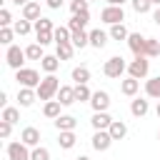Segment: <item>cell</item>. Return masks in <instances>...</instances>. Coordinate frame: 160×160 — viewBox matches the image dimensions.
Returning a JSON list of instances; mask_svg holds the SVG:
<instances>
[{"instance_id": "6da1fadb", "label": "cell", "mask_w": 160, "mask_h": 160, "mask_svg": "<svg viewBox=\"0 0 160 160\" xmlns=\"http://www.w3.org/2000/svg\"><path fill=\"white\" fill-rule=\"evenodd\" d=\"M38 90V100H52L55 95H58V90H60V80L55 78V72H48L45 78H42V82L35 88Z\"/></svg>"}, {"instance_id": "7a4b0ae2", "label": "cell", "mask_w": 160, "mask_h": 160, "mask_svg": "<svg viewBox=\"0 0 160 160\" xmlns=\"http://www.w3.org/2000/svg\"><path fill=\"white\" fill-rule=\"evenodd\" d=\"M15 80L20 82V88H38V85L42 82L40 72L32 70V68H20V70H15Z\"/></svg>"}, {"instance_id": "3957f363", "label": "cell", "mask_w": 160, "mask_h": 160, "mask_svg": "<svg viewBox=\"0 0 160 160\" xmlns=\"http://www.w3.org/2000/svg\"><path fill=\"white\" fill-rule=\"evenodd\" d=\"M125 70H128V65H125V60H122L120 55L108 58V60H105V65H102V72H105L108 78H112V80H115V78H120Z\"/></svg>"}, {"instance_id": "277c9868", "label": "cell", "mask_w": 160, "mask_h": 160, "mask_svg": "<svg viewBox=\"0 0 160 160\" xmlns=\"http://www.w3.org/2000/svg\"><path fill=\"white\" fill-rule=\"evenodd\" d=\"M100 20H102V22H108V25L122 22V20H125V10H122V5H108V8H102Z\"/></svg>"}, {"instance_id": "5b68a950", "label": "cell", "mask_w": 160, "mask_h": 160, "mask_svg": "<svg viewBox=\"0 0 160 160\" xmlns=\"http://www.w3.org/2000/svg\"><path fill=\"white\" fill-rule=\"evenodd\" d=\"M25 50H20V45H8V52H5V60H8V65L12 68V70H20L22 68V62H25Z\"/></svg>"}, {"instance_id": "8992f818", "label": "cell", "mask_w": 160, "mask_h": 160, "mask_svg": "<svg viewBox=\"0 0 160 160\" xmlns=\"http://www.w3.org/2000/svg\"><path fill=\"white\" fill-rule=\"evenodd\" d=\"M128 72L132 75V78H145L148 72H150V60H148V55H140V58H135L130 65H128Z\"/></svg>"}, {"instance_id": "52a82bcc", "label": "cell", "mask_w": 160, "mask_h": 160, "mask_svg": "<svg viewBox=\"0 0 160 160\" xmlns=\"http://www.w3.org/2000/svg\"><path fill=\"white\" fill-rule=\"evenodd\" d=\"M8 160H30V148L20 142H8Z\"/></svg>"}, {"instance_id": "ba28073f", "label": "cell", "mask_w": 160, "mask_h": 160, "mask_svg": "<svg viewBox=\"0 0 160 160\" xmlns=\"http://www.w3.org/2000/svg\"><path fill=\"white\" fill-rule=\"evenodd\" d=\"M145 42H148V38H142L140 32H130V35H128V48H130V52H132L135 58L145 55Z\"/></svg>"}, {"instance_id": "9c48e42d", "label": "cell", "mask_w": 160, "mask_h": 160, "mask_svg": "<svg viewBox=\"0 0 160 160\" xmlns=\"http://www.w3.org/2000/svg\"><path fill=\"white\" fill-rule=\"evenodd\" d=\"M90 105H92L95 112H105V110L110 108V95H108L105 90H95L92 98H90Z\"/></svg>"}, {"instance_id": "30bf717a", "label": "cell", "mask_w": 160, "mask_h": 160, "mask_svg": "<svg viewBox=\"0 0 160 160\" xmlns=\"http://www.w3.org/2000/svg\"><path fill=\"white\" fill-rule=\"evenodd\" d=\"M110 145H112V135H110L108 130H95V135H92V148H95L98 152H105Z\"/></svg>"}, {"instance_id": "8fae6325", "label": "cell", "mask_w": 160, "mask_h": 160, "mask_svg": "<svg viewBox=\"0 0 160 160\" xmlns=\"http://www.w3.org/2000/svg\"><path fill=\"white\" fill-rule=\"evenodd\" d=\"M35 100H38V90H35V88H20V90H18V102H20V108H30Z\"/></svg>"}, {"instance_id": "7c38bea8", "label": "cell", "mask_w": 160, "mask_h": 160, "mask_svg": "<svg viewBox=\"0 0 160 160\" xmlns=\"http://www.w3.org/2000/svg\"><path fill=\"white\" fill-rule=\"evenodd\" d=\"M20 140H22L28 148H38V145H40V130H38V128H25V130L20 132Z\"/></svg>"}, {"instance_id": "4fadbf2b", "label": "cell", "mask_w": 160, "mask_h": 160, "mask_svg": "<svg viewBox=\"0 0 160 160\" xmlns=\"http://www.w3.org/2000/svg\"><path fill=\"white\" fill-rule=\"evenodd\" d=\"M88 22H90V12H78L68 20V28H70V32H75V30H85Z\"/></svg>"}, {"instance_id": "5bb4252c", "label": "cell", "mask_w": 160, "mask_h": 160, "mask_svg": "<svg viewBox=\"0 0 160 160\" xmlns=\"http://www.w3.org/2000/svg\"><path fill=\"white\" fill-rule=\"evenodd\" d=\"M138 90H140V80H138V78H132V75H128V78L120 82V92H122V95H128V98H132Z\"/></svg>"}, {"instance_id": "9a60e30c", "label": "cell", "mask_w": 160, "mask_h": 160, "mask_svg": "<svg viewBox=\"0 0 160 160\" xmlns=\"http://www.w3.org/2000/svg\"><path fill=\"white\" fill-rule=\"evenodd\" d=\"M108 38H110V32H102L100 28H98V30H90V45H92L95 50H102V48L108 45Z\"/></svg>"}, {"instance_id": "2e32d148", "label": "cell", "mask_w": 160, "mask_h": 160, "mask_svg": "<svg viewBox=\"0 0 160 160\" xmlns=\"http://www.w3.org/2000/svg\"><path fill=\"white\" fill-rule=\"evenodd\" d=\"M62 105H72V102H78L75 100V88L72 85H60V90H58V95H55Z\"/></svg>"}, {"instance_id": "e0dca14e", "label": "cell", "mask_w": 160, "mask_h": 160, "mask_svg": "<svg viewBox=\"0 0 160 160\" xmlns=\"http://www.w3.org/2000/svg\"><path fill=\"white\" fill-rule=\"evenodd\" d=\"M148 110H150V102H148V100H142V98H135V100L130 102V112H132L135 118H145V115H148Z\"/></svg>"}, {"instance_id": "ac0fdd59", "label": "cell", "mask_w": 160, "mask_h": 160, "mask_svg": "<svg viewBox=\"0 0 160 160\" xmlns=\"http://www.w3.org/2000/svg\"><path fill=\"white\" fill-rule=\"evenodd\" d=\"M22 18L30 20V22H32V20H40V18H42V15H40V2H32V0H30L28 5H22Z\"/></svg>"}, {"instance_id": "d6986e66", "label": "cell", "mask_w": 160, "mask_h": 160, "mask_svg": "<svg viewBox=\"0 0 160 160\" xmlns=\"http://www.w3.org/2000/svg\"><path fill=\"white\" fill-rule=\"evenodd\" d=\"M90 122H92V128H95V130H108V128H110V122H112V118H110V115H108V110H105V112H95Z\"/></svg>"}, {"instance_id": "ffe728a7", "label": "cell", "mask_w": 160, "mask_h": 160, "mask_svg": "<svg viewBox=\"0 0 160 160\" xmlns=\"http://www.w3.org/2000/svg\"><path fill=\"white\" fill-rule=\"evenodd\" d=\"M108 132L112 135V140H122V138L128 135V125H125L122 120H112L110 128H108Z\"/></svg>"}, {"instance_id": "44dd1931", "label": "cell", "mask_w": 160, "mask_h": 160, "mask_svg": "<svg viewBox=\"0 0 160 160\" xmlns=\"http://www.w3.org/2000/svg\"><path fill=\"white\" fill-rule=\"evenodd\" d=\"M60 108H62V102H60V100H48V102H45V108H42V115H45V118H50V120H55V118H60Z\"/></svg>"}, {"instance_id": "7402d4cb", "label": "cell", "mask_w": 160, "mask_h": 160, "mask_svg": "<svg viewBox=\"0 0 160 160\" xmlns=\"http://www.w3.org/2000/svg\"><path fill=\"white\" fill-rule=\"evenodd\" d=\"M52 122H55V128H58V130H75L78 118H72V115H60V118H55Z\"/></svg>"}, {"instance_id": "603a6c76", "label": "cell", "mask_w": 160, "mask_h": 160, "mask_svg": "<svg viewBox=\"0 0 160 160\" xmlns=\"http://www.w3.org/2000/svg\"><path fill=\"white\" fill-rule=\"evenodd\" d=\"M75 130H60V138H58V145L62 148V150H70L72 145H75Z\"/></svg>"}, {"instance_id": "cb8c5ba5", "label": "cell", "mask_w": 160, "mask_h": 160, "mask_svg": "<svg viewBox=\"0 0 160 160\" xmlns=\"http://www.w3.org/2000/svg\"><path fill=\"white\" fill-rule=\"evenodd\" d=\"M60 62H62V60H60L58 55H45V58L40 60V68H42L45 72H55V70L60 68Z\"/></svg>"}, {"instance_id": "d4e9b609", "label": "cell", "mask_w": 160, "mask_h": 160, "mask_svg": "<svg viewBox=\"0 0 160 160\" xmlns=\"http://www.w3.org/2000/svg\"><path fill=\"white\" fill-rule=\"evenodd\" d=\"M145 95L160 100V75H158V78H150V80L145 82Z\"/></svg>"}, {"instance_id": "484cf974", "label": "cell", "mask_w": 160, "mask_h": 160, "mask_svg": "<svg viewBox=\"0 0 160 160\" xmlns=\"http://www.w3.org/2000/svg\"><path fill=\"white\" fill-rule=\"evenodd\" d=\"M70 42H72L75 48H85V45H90V32H85V30H75L72 38H70Z\"/></svg>"}, {"instance_id": "4316f807", "label": "cell", "mask_w": 160, "mask_h": 160, "mask_svg": "<svg viewBox=\"0 0 160 160\" xmlns=\"http://www.w3.org/2000/svg\"><path fill=\"white\" fill-rule=\"evenodd\" d=\"M72 52H75V45H72V42H58L55 55H58L60 60H70V58H72Z\"/></svg>"}, {"instance_id": "83f0119b", "label": "cell", "mask_w": 160, "mask_h": 160, "mask_svg": "<svg viewBox=\"0 0 160 160\" xmlns=\"http://www.w3.org/2000/svg\"><path fill=\"white\" fill-rule=\"evenodd\" d=\"M128 28L122 25V22H115V25H110V38L112 40H128Z\"/></svg>"}, {"instance_id": "f1b7e54d", "label": "cell", "mask_w": 160, "mask_h": 160, "mask_svg": "<svg viewBox=\"0 0 160 160\" xmlns=\"http://www.w3.org/2000/svg\"><path fill=\"white\" fill-rule=\"evenodd\" d=\"M52 35H55V45H58V42H70V38H72V32H70V28H68V25L55 28V30H52Z\"/></svg>"}, {"instance_id": "f546056e", "label": "cell", "mask_w": 160, "mask_h": 160, "mask_svg": "<svg viewBox=\"0 0 160 160\" xmlns=\"http://www.w3.org/2000/svg\"><path fill=\"white\" fill-rule=\"evenodd\" d=\"M25 55H28V60H42V58H45V52H42V45H40V42L28 45V48H25Z\"/></svg>"}, {"instance_id": "4dcf8cb0", "label": "cell", "mask_w": 160, "mask_h": 160, "mask_svg": "<svg viewBox=\"0 0 160 160\" xmlns=\"http://www.w3.org/2000/svg\"><path fill=\"white\" fill-rule=\"evenodd\" d=\"M70 78L75 80V85H78V82H88V80H90V70H88L85 65H80V68H72Z\"/></svg>"}, {"instance_id": "1f68e13d", "label": "cell", "mask_w": 160, "mask_h": 160, "mask_svg": "<svg viewBox=\"0 0 160 160\" xmlns=\"http://www.w3.org/2000/svg\"><path fill=\"white\" fill-rule=\"evenodd\" d=\"M90 98H92V92H90L88 82H78V85H75V100L85 102V100H90Z\"/></svg>"}, {"instance_id": "d6a6232c", "label": "cell", "mask_w": 160, "mask_h": 160, "mask_svg": "<svg viewBox=\"0 0 160 160\" xmlns=\"http://www.w3.org/2000/svg\"><path fill=\"white\" fill-rule=\"evenodd\" d=\"M145 55H148V58L160 55V38H148V42H145Z\"/></svg>"}, {"instance_id": "836d02e7", "label": "cell", "mask_w": 160, "mask_h": 160, "mask_svg": "<svg viewBox=\"0 0 160 160\" xmlns=\"http://www.w3.org/2000/svg\"><path fill=\"white\" fill-rule=\"evenodd\" d=\"M52 30H55V25H52L50 18H40V20H35V32H52Z\"/></svg>"}, {"instance_id": "e575fe53", "label": "cell", "mask_w": 160, "mask_h": 160, "mask_svg": "<svg viewBox=\"0 0 160 160\" xmlns=\"http://www.w3.org/2000/svg\"><path fill=\"white\" fill-rule=\"evenodd\" d=\"M132 2V10L138 12V15H145V12H150V8H152V0H130Z\"/></svg>"}, {"instance_id": "d590c367", "label": "cell", "mask_w": 160, "mask_h": 160, "mask_svg": "<svg viewBox=\"0 0 160 160\" xmlns=\"http://www.w3.org/2000/svg\"><path fill=\"white\" fill-rule=\"evenodd\" d=\"M0 120H8V122L15 125V122L20 120V110H18V108H2V118H0Z\"/></svg>"}, {"instance_id": "8d00e7d4", "label": "cell", "mask_w": 160, "mask_h": 160, "mask_svg": "<svg viewBox=\"0 0 160 160\" xmlns=\"http://www.w3.org/2000/svg\"><path fill=\"white\" fill-rule=\"evenodd\" d=\"M12 30H15V35H28V32L32 30V25H30V20L22 18V20H18V22L12 25Z\"/></svg>"}, {"instance_id": "74e56055", "label": "cell", "mask_w": 160, "mask_h": 160, "mask_svg": "<svg viewBox=\"0 0 160 160\" xmlns=\"http://www.w3.org/2000/svg\"><path fill=\"white\" fill-rule=\"evenodd\" d=\"M30 160H50V150L48 148H32L30 150Z\"/></svg>"}, {"instance_id": "f35d334b", "label": "cell", "mask_w": 160, "mask_h": 160, "mask_svg": "<svg viewBox=\"0 0 160 160\" xmlns=\"http://www.w3.org/2000/svg\"><path fill=\"white\" fill-rule=\"evenodd\" d=\"M12 35H15L12 28H0V42L2 45H12Z\"/></svg>"}, {"instance_id": "ab89813d", "label": "cell", "mask_w": 160, "mask_h": 160, "mask_svg": "<svg viewBox=\"0 0 160 160\" xmlns=\"http://www.w3.org/2000/svg\"><path fill=\"white\" fill-rule=\"evenodd\" d=\"M70 10H72V15L88 12V0H72V2H70Z\"/></svg>"}, {"instance_id": "60d3db41", "label": "cell", "mask_w": 160, "mask_h": 160, "mask_svg": "<svg viewBox=\"0 0 160 160\" xmlns=\"http://www.w3.org/2000/svg\"><path fill=\"white\" fill-rule=\"evenodd\" d=\"M35 38H38V42L45 48V45H50V42H55V35L52 32H35Z\"/></svg>"}, {"instance_id": "b9f144b4", "label": "cell", "mask_w": 160, "mask_h": 160, "mask_svg": "<svg viewBox=\"0 0 160 160\" xmlns=\"http://www.w3.org/2000/svg\"><path fill=\"white\" fill-rule=\"evenodd\" d=\"M10 22H12V15L8 8H2L0 10V28H10Z\"/></svg>"}, {"instance_id": "7bdbcfd3", "label": "cell", "mask_w": 160, "mask_h": 160, "mask_svg": "<svg viewBox=\"0 0 160 160\" xmlns=\"http://www.w3.org/2000/svg\"><path fill=\"white\" fill-rule=\"evenodd\" d=\"M10 132H12V122H8V120H0V138H10Z\"/></svg>"}, {"instance_id": "ee69618b", "label": "cell", "mask_w": 160, "mask_h": 160, "mask_svg": "<svg viewBox=\"0 0 160 160\" xmlns=\"http://www.w3.org/2000/svg\"><path fill=\"white\" fill-rule=\"evenodd\" d=\"M48 2V8L50 10H58V8H62V0H45Z\"/></svg>"}, {"instance_id": "f6af8a7d", "label": "cell", "mask_w": 160, "mask_h": 160, "mask_svg": "<svg viewBox=\"0 0 160 160\" xmlns=\"http://www.w3.org/2000/svg\"><path fill=\"white\" fill-rule=\"evenodd\" d=\"M0 105H2V108H8V92H5V90L0 92Z\"/></svg>"}, {"instance_id": "bcb514c9", "label": "cell", "mask_w": 160, "mask_h": 160, "mask_svg": "<svg viewBox=\"0 0 160 160\" xmlns=\"http://www.w3.org/2000/svg\"><path fill=\"white\" fill-rule=\"evenodd\" d=\"M152 20H155V22H158V25H160V5H158V8H155V12H152Z\"/></svg>"}, {"instance_id": "7dc6e473", "label": "cell", "mask_w": 160, "mask_h": 160, "mask_svg": "<svg viewBox=\"0 0 160 160\" xmlns=\"http://www.w3.org/2000/svg\"><path fill=\"white\" fill-rule=\"evenodd\" d=\"M10 2H12V5H28L30 0H10Z\"/></svg>"}, {"instance_id": "c3c4849f", "label": "cell", "mask_w": 160, "mask_h": 160, "mask_svg": "<svg viewBox=\"0 0 160 160\" xmlns=\"http://www.w3.org/2000/svg\"><path fill=\"white\" fill-rule=\"evenodd\" d=\"M125 0H108V5H122Z\"/></svg>"}, {"instance_id": "681fc988", "label": "cell", "mask_w": 160, "mask_h": 160, "mask_svg": "<svg viewBox=\"0 0 160 160\" xmlns=\"http://www.w3.org/2000/svg\"><path fill=\"white\" fill-rule=\"evenodd\" d=\"M75 160H90V158H88V155H80V158H75Z\"/></svg>"}, {"instance_id": "f907efd6", "label": "cell", "mask_w": 160, "mask_h": 160, "mask_svg": "<svg viewBox=\"0 0 160 160\" xmlns=\"http://www.w3.org/2000/svg\"><path fill=\"white\" fill-rule=\"evenodd\" d=\"M155 112H158V118H160V102H158V108H155Z\"/></svg>"}, {"instance_id": "816d5d0a", "label": "cell", "mask_w": 160, "mask_h": 160, "mask_svg": "<svg viewBox=\"0 0 160 160\" xmlns=\"http://www.w3.org/2000/svg\"><path fill=\"white\" fill-rule=\"evenodd\" d=\"M152 5H160V0H152Z\"/></svg>"}, {"instance_id": "f5cc1de1", "label": "cell", "mask_w": 160, "mask_h": 160, "mask_svg": "<svg viewBox=\"0 0 160 160\" xmlns=\"http://www.w3.org/2000/svg\"><path fill=\"white\" fill-rule=\"evenodd\" d=\"M158 140H160V132H158Z\"/></svg>"}, {"instance_id": "db71d44e", "label": "cell", "mask_w": 160, "mask_h": 160, "mask_svg": "<svg viewBox=\"0 0 160 160\" xmlns=\"http://www.w3.org/2000/svg\"><path fill=\"white\" fill-rule=\"evenodd\" d=\"M88 2H90V0H88Z\"/></svg>"}]
</instances>
